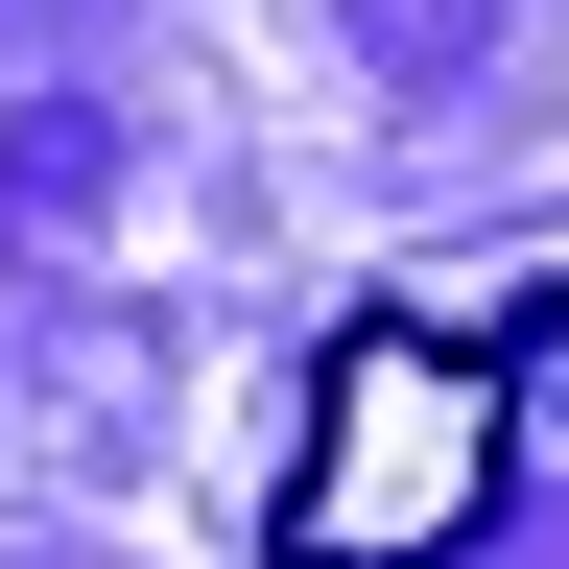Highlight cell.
Segmentation results:
<instances>
[{
    "label": "cell",
    "mask_w": 569,
    "mask_h": 569,
    "mask_svg": "<svg viewBox=\"0 0 569 569\" xmlns=\"http://www.w3.org/2000/svg\"><path fill=\"white\" fill-rule=\"evenodd\" d=\"M498 427H522L498 332L356 309V332L309 356V475H284L261 569H451V546H498Z\"/></svg>",
    "instance_id": "1"
}]
</instances>
